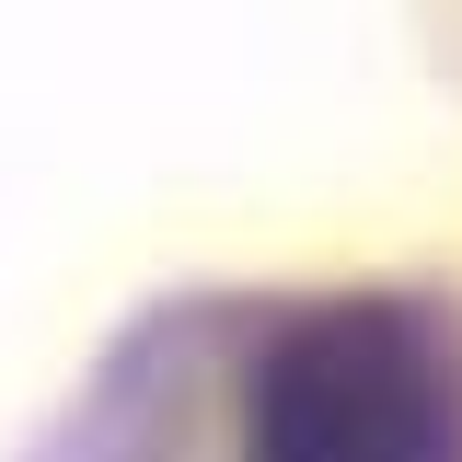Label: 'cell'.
Returning <instances> with one entry per match:
<instances>
[{"mask_svg":"<svg viewBox=\"0 0 462 462\" xmlns=\"http://www.w3.org/2000/svg\"><path fill=\"white\" fill-rule=\"evenodd\" d=\"M254 462H462V346L416 300L300 312L254 370Z\"/></svg>","mask_w":462,"mask_h":462,"instance_id":"6da1fadb","label":"cell"}]
</instances>
